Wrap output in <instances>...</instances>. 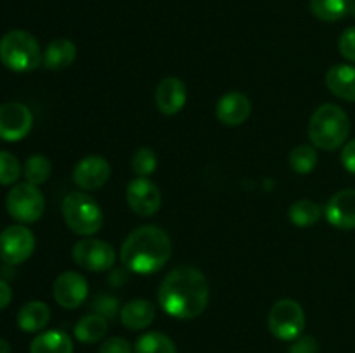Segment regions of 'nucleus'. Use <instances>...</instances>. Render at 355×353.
Instances as JSON below:
<instances>
[{"instance_id": "f257e3e1", "label": "nucleus", "mask_w": 355, "mask_h": 353, "mask_svg": "<svg viewBox=\"0 0 355 353\" xmlns=\"http://www.w3.org/2000/svg\"><path fill=\"white\" fill-rule=\"evenodd\" d=\"M210 289L208 280L196 266L182 265L173 269L158 289L159 307L166 315L180 320L196 318L207 310Z\"/></svg>"}, {"instance_id": "f03ea898", "label": "nucleus", "mask_w": 355, "mask_h": 353, "mask_svg": "<svg viewBox=\"0 0 355 353\" xmlns=\"http://www.w3.org/2000/svg\"><path fill=\"white\" fill-rule=\"evenodd\" d=\"M172 241L163 228L142 225L127 235L120 249V260L128 272L151 275L168 263Z\"/></svg>"}, {"instance_id": "7ed1b4c3", "label": "nucleus", "mask_w": 355, "mask_h": 353, "mask_svg": "<svg viewBox=\"0 0 355 353\" xmlns=\"http://www.w3.org/2000/svg\"><path fill=\"white\" fill-rule=\"evenodd\" d=\"M350 134L349 114L340 106L326 102L319 106L309 121V137L314 147L335 151L342 147Z\"/></svg>"}, {"instance_id": "20e7f679", "label": "nucleus", "mask_w": 355, "mask_h": 353, "mask_svg": "<svg viewBox=\"0 0 355 353\" xmlns=\"http://www.w3.org/2000/svg\"><path fill=\"white\" fill-rule=\"evenodd\" d=\"M0 61L16 73L33 71L44 61L37 38L24 30H10L0 38Z\"/></svg>"}, {"instance_id": "39448f33", "label": "nucleus", "mask_w": 355, "mask_h": 353, "mask_svg": "<svg viewBox=\"0 0 355 353\" xmlns=\"http://www.w3.org/2000/svg\"><path fill=\"white\" fill-rule=\"evenodd\" d=\"M61 211L66 225L78 235L90 237V235L97 234L103 227V210L92 196L82 192V190L69 192L62 199Z\"/></svg>"}, {"instance_id": "423d86ee", "label": "nucleus", "mask_w": 355, "mask_h": 353, "mask_svg": "<svg viewBox=\"0 0 355 353\" xmlns=\"http://www.w3.org/2000/svg\"><path fill=\"white\" fill-rule=\"evenodd\" d=\"M7 213L19 224H35L45 211L44 194L28 182L16 183L6 196Z\"/></svg>"}, {"instance_id": "0eeeda50", "label": "nucleus", "mask_w": 355, "mask_h": 353, "mask_svg": "<svg viewBox=\"0 0 355 353\" xmlns=\"http://www.w3.org/2000/svg\"><path fill=\"white\" fill-rule=\"evenodd\" d=\"M269 329L281 341H295L305 329V311L291 298L276 301L269 311Z\"/></svg>"}, {"instance_id": "6e6552de", "label": "nucleus", "mask_w": 355, "mask_h": 353, "mask_svg": "<svg viewBox=\"0 0 355 353\" xmlns=\"http://www.w3.org/2000/svg\"><path fill=\"white\" fill-rule=\"evenodd\" d=\"M73 260L89 272H107L116 262L113 246L96 237H85L73 246Z\"/></svg>"}, {"instance_id": "1a4fd4ad", "label": "nucleus", "mask_w": 355, "mask_h": 353, "mask_svg": "<svg viewBox=\"0 0 355 353\" xmlns=\"http://www.w3.org/2000/svg\"><path fill=\"white\" fill-rule=\"evenodd\" d=\"M35 235L26 225H9L0 232V258L9 265L24 263L35 251Z\"/></svg>"}, {"instance_id": "9d476101", "label": "nucleus", "mask_w": 355, "mask_h": 353, "mask_svg": "<svg viewBox=\"0 0 355 353\" xmlns=\"http://www.w3.org/2000/svg\"><path fill=\"white\" fill-rule=\"evenodd\" d=\"M33 127L30 107L21 102L0 104V141L19 142Z\"/></svg>"}, {"instance_id": "9b49d317", "label": "nucleus", "mask_w": 355, "mask_h": 353, "mask_svg": "<svg viewBox=\"0 0 355 353\" xmlns=\"http://www.w3.org/2000/svg\"><path fill=\"white\" fill-rule=\"evenodd\" d=\"M127 203L139 217H151L162 206V192L148 176H135L127 187Z\"/></svg>"}, {"instance_id": "f8f14e48", "label": "nucleus", "mask_w": 355, "mask_h": 353, "mask_svg": "<svg viewBox=\"0 0 355 353\" xmlns=\"http://www.w3.org/2000/svg\"><path fill=\"white\" fill-rule=\"evenodd\" d=\"M52 294L58 305L62 308H78L89 296V284L87 279L78 272H62L55 277L54 286H52Z\"/></svg>"}, {"instance_id": "ddd939ff", "label": "nucleus", "mask_w": 355, "mask_h": 353, "mask_svg": "<svg viewBox=\"0 0 355 353\" xmlns=\"http://www.w3.org/2000/svg\"><path fill=\"white\" fill-rule=\"evenodd\" d=\"M111 176V166L106 158L97 154L85 156L76 163L73 170V180L83 190H97L106 185Z\"/></svg>"}, {"instance_id": "4468645a", "label": "nucleus", "mask_w": 355, "mask_h": 353, "mask_svg": "<svg viewBox=\"0 0 355 353\" xmlns=\"http://www.w3.org/2000/svg\"><path fill=\"white\" fill-rule=\"evenodd\" d=\"M326 220L340 230L355 228V189L338 190L326 204Z\"/></svg>"}, {"instance_id": "2eb2a0df", "label": "nucleus", "mask_w": 355, "mask_h": 353, "mask_svg": "<svg viewBox=\"0 0 355 353\" xmlns=\"http://www.w3.org/2000/svg\"><path fill=\"white\" fill-rule=\"evenodd\" d=\"M155 99L159 113L166 114V116H173V114L182 111V107L186 106L187 89L180 78L166 76L156 87Z\"/></svg>"}, {"instance_id": "dca6fc26", "label": "nucleus", "mask_w": 355, "mask_h": 353, "mask_svg": "<svg viewBox=\"0 0 355 353\" xmlns=\"http://www.w3.org/2000/svg\"><path fill=\"white\" fill-rule=\"evenodd\" d=\"M215 114L220 123L227 127H238L245 123L252 114V100L243 92H227L218 99Z\"/></svg>"}, {"instance_id": "f3484780", "label": "nucleus", "mask_w": 355, "mask_h": 353, "mask_svg": "<svg viewBox=\"0 0 355 353\" xmlns=\"http://www.w3.org/2000/svg\"><path fill=\"white\" fill-rule=\"evenodd\" d=\"M156 317V307L149 300L139 298L125 303L120 310V320L130 331H142L149 327Z\"/></svg>"}, {"instance_id": "a211bd4d", "label": "nucleus", "mask_w": 355, "mask_h": 353, "mask_svg": "<svg viewBox=\"0 0 355 353\" xmlns=\"http://www.w3.org/2000/svg\"><path fill=\"white\" fill-rule=\"evenodd\" d=\"M326 87L333 96L355 102V66L335 64L326 73Z\"/></svg>"}, {"instance_id": "6ab92c4d", "label": "nucleus", "mask_w": 355, "mask_h": 353, "mask_svg": "<svg viewBox=\"0 0 355 353\" xmlns=\"http://www.w3.org/2000/svg\"><path fill=\"white\" fill-rule=\"evenodd\" d=\"M51 320V308L44 301H28L17 311V325L24 332H40Z\"/></svg>"}, {"instance_id": "aec40b11", "label": "nucleus", "mask_w": 355, "mask_h": 353, "mask_svg": "<svg viewBox=\"0 0 355 353\" xmlns=\"http://www.w3.org/2000/svg\"><path fill=\"white\" fill-rule=\"evenodd\" d=\"M76 59V45L68 38H55L44 52V66L47 69H66Z\"/></svg>"}, {"instance_id": "412c9836", "label": "nucleus", "mask_w": 355, "mask_h": 353, "mask_svg": "<svg viewBox=\"0 0 355 353\" xmlns=\"http://www.w3.org/2000/svg\"><path fill=\"white\" fill-rule=\"evenodd\" d=\"M30 353H73V341L62 331H45L35 336Z\"/></svg>"}, {"instance_id": "4be33fe9", "label": "nucleus", "mask_w": 355, "mask_h": 353, "mask_svg": "<svg viewBox=\"0 0 355 353\" xmlns=\"http://www.w3.org/2000/svg\"><path fill=\"white\" fill-rule=\"evenodd\" d=\"M107 332V320L97 314H89L80 318L75 325V338L80 343L92 345L104 339Z\"/></svg>"}, {"instance_id": "5701e85b", "label": "nucleus", "mask_w": 355, "mask_h": 353, "mask_svg": "<svg viewBox=\"0 0 355 353\" xmlns=\"http://www.w3.org/2000/svg\"><path fill=\"white\" fill-rule=\"evenodd\" d=\"M354 0H311V10L318 19L335 23L349 16Z\"/></svg>"}, {"instance_id": "b1692460", "label": "nucleus", "mask_w": 355, "mask_h": 353, "mask_svg": "<svg viewBox=\"0 0 355 353\" xmlns=\"http://www.w3.org/2000/svg\"><path fill=\"white\" fill-rule=\"evenodd\" d=\"M135 353H177L175 343L166 334L158 331L144 332L141 338L135 341Z\"/></svg>"}, {"instance_id": "393cba45", "label": "nucleus", "mask_w": 355, "mask_h": 353, "mask_svg": "<svg viewBox=\"0 0 355 353\" xmlns=\"http://www.w3.org/2000/svg\"><path fill=\"white\" fill-rule=\"evenodd\" d=\"M288 217L297 227H312L321 218V208L311 199H298L290 206Z\"/></svg>"}, {"instance_id": "a878e982", "label": "nucleus", "mask_w": 355, "mask_h": 353, "mask_svg": "<svg viewBox=\"0 0 355 353\" xmlns=\"http://www.w3.org/2000/svg\"><path fill=\"white\" fill-rule=\"evenodd\" d=\"M24 179L28 183H33V185H40V183L47 182L49 176L52 173V163L47 156L44 154H33L26 159L24 163Z\"/></svg>"}, {"instance_id": "bb28decb", "label": "nucleus", "mask_w": 355, "mask_h": 353, "mask_svg": "<svg viewBox=\"0 0 355 353\" xmlns=\"http://www.w3.org/2000/svg\"><path fill=\"white\" fill-rule=\"evenodd\" d=\"M318 151L314 145L300 144L290 152V166L300 175H307L318 166Z\"/></svg>"}, {"instance_id": "cd10ccee", "label": "nucleus", "mask_w": 355, "mask_h": 353, "mask_svg": "<svg viewBox=\"0 0 355 353\" xmlns=\"http://www.w3.org/2000/svg\"><path fill=\"white\" fill-rule=\"evenodd\" d=\"M21 163L12 152L0 151V185H12L19 180Z\"/></svg>"}, {"instance_id": "c85d7f7f", "label": "nucleus", "mask_w": 355, "mask_h": 353, "mask_svg": "<svg viewBox=\"0 0 355 353\" xmlns=\"http://www.w3.org/2000/svg\"><path fill=\"white\" fill-rule=\"evenodd\" d=\"M158 166V158L149 147H139L132 156V170L137 176H149Z\"/></svg>"}, {"instance_id": "c756f323", "label": "nucleus", "mask_w": 355, "mask_h": 353, "mask_svg": "<svg viewBox=\"0 0 355 353\" xmlns=\"http://www.w3.org/2000/svg\"><path fill=\"white\" fill-rule=\"evenodd\" d=\"M92 308L96 310L97 315L104 317L106 320H107V318L116 317L118 311L121 310L120 303H118L116 298L110 296V294H97V296L94 298Z\"/></svg>"}, {"instance_id": "7c9ffc66", "label": "nucleus", "mask_w": 355, "mask_h": 353, "mask_svg": "<svg viewBox=\"0 0 355 353\" xmlns=\"http://www.w3.org/2000/svg\"><path fill=\"white\" fill-rule=\"evenodd\" d=\"M340 54L347 59V61L354 62L355 64V26L347 28L338 40Z\"/></svg>"}, {"instance_id": "2f4dec72", "label": "nucleus", "mask_w": 355, "mask_h": 353, "mask_svg": "<svg viewBox=\"0 0 355 353\" xmlns=\"http://www.w3.org/2000/svg\"><path fill=\"white\" fill-rule=\"evenodd\" d=\"M134 348H132L130 343L125 338H120V336H113V338H107L101 343L99 353H132Z\"/></svg>"}, {"instance_id": "473e14b6", "label": "nucleus", "mask_w": 355, "mask_h": 353, "mask_svg": "<svg viewBox=\"0 0 355 353\" xmlns=\"http://www.w3.org/2000/svg\"><path fill=\"white\" fill-rule=\"evenodd\" d=\"M319 345L314 336H300L293 341L288 353H318Z\"/></svg>"}, {"instance_id": "72a5a7b5", "label": "nucleus", "mask_w": 355, "mask_h": 353, "mask_svg": "<svg viewBox=\"0 0 355 353\" xmlns=\"http://www.w3.org/2000/svg\"><path fill=\"white\" fill-rule=\"evenodd\" d=\"M340 158H342L343 168L349 173H352V175H355V138L343 145L342 156H340Z\"/></svg>"}, {"instance_id": "f704fd0d", "label": "nucleus", "mask_w": 355, "mask_h": 353, "mask_svg": "<svg viewBox=\"0 0 355 353\" xmlns=\"http://www.w3.org/2000/svg\"><path fill=\"white\" fill-rule=\"evenodd\" d=\"M10 300H12V289H10V286L6 280L0 279V310L9 307Z\"/></svg>"}, {"instance_id": "c9c22d12", "label": "nucleus", "mask_w": 355, "mask_h": 353, "mask_svg": "<svg viewBox=\"0 0 355 353\" xmlns=\"http://www.w3.org/2000/svg\"><path fill=\"white\" fill-rule=\"evenodd\" d=\"M0 353H10V345L7 339L0 338Z\"/></svg>"}, {"instance_id": "e433bc0d", "label": "nucleus", "mask_w": 355, "mask_h": 353, "mask_svg": "<svg viewBox=\"0 0 355 353\" xmlns=\"http://www.w3.org/2000/svg\"><path fill=\"white\" fill-rule=\"evenodd\" d=\"M350 16L355 17V0H354V6H352V10H350Z\"/></svg>"}]
</instances>
